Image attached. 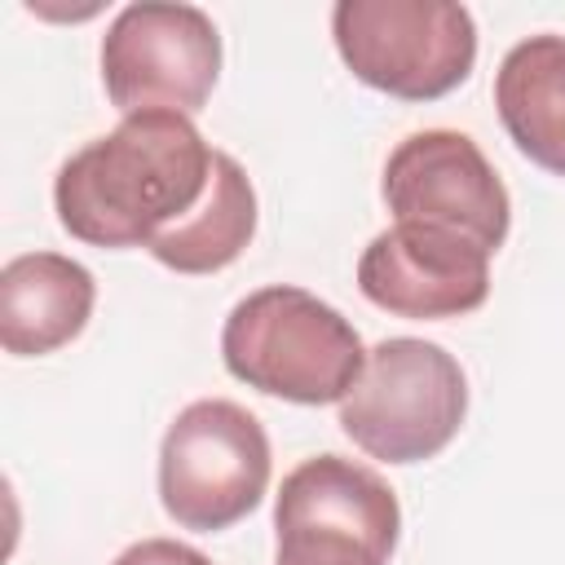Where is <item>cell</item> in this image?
<instances>
[{"mask_svg":"<svg viewBox=\"0 0 565 565\" xmlns=\"http://www.w3.org/2000/svg\"><path fill=\"white\" fill-rule=\"evenodd\" d=\"M221 75L216 22L194 4H128L102 35V84L115 110L194 115Z\"/></svg>","mask_w":565,"mask_h":565,"instance_id":"7","label":"cell"},{"mask_svg":"<svg viewBox=\"0 0 565 565\" xmlns=\"http://www.w3.org/2000/svg\"><path fill=\"white\" fill-rule=\"evenodd\" d=\"M252 234H256V190L243 163L216 150L203 203L163 234H154L146 252L177 274H216L243 256Z\"/></svg>","mask_w":565,"mask_h":565,"instance_id":"12","label":"cell"},{"mask_svg":"<svg viewBox=\"0 0 565 565\" xmlns=\"http://www.w3.org/2000/svg\"><path fill=\"white\" fill-rule=\"evenodd\" d=\"M274 565H388L402 508L388 481L344 455H313L282 477Z\"/></svg>","mask_w":565,"mask_h":565,"instance_id":"6","label":"cell"},{"mask_svg":"<svg viewBox=\"0 0 565 565\" xmlns=\"http://www.w3.org/2000/svg\"><path fill=\"white\" fill-rule=\"evenodd\" d=\"M494 106L516 150L565 177V35H530L494 75Z\"/></svg>","mask_w":565,"mask_h":565,"instance_id":"11","label":"cell"},{"mask_svg":"<svg viewBox=\"0 0 565 565\" xmlns=\"http://www.w3.org/2000/svg\"><path fill=\"white\" fill-rule=\"evenodd\" d=\"M212 146L190 115L141 110L75 150L53 181V207L71 238L93 247H150L190 216L212 181Z\"/></svg>","mask_w":565,"mask_h":565,"instance_id":"1","label":"cell"},{"mask_svg":"<svg viewBox=\"0 0 565 565\" xmlns=\"http://www.w3.org/2000/svg\"><path fill=\"white\" fill-rule=\"evenodd\" d=\"M97 300L93 274L57 252H26L0 269V344L13 358H40L71 344Z\"/></svg>","mask_w":565,"mask_h":565,"instance_id":"10","label":"cell"},{"mask_svg":"<svg viewBox=\"0 0 565 565\" xmlns=\"http://www.w3.org/2000/svg\"><path fill=\"white\" fill-rule=\"evenodd\" d=\"M269 486L260 419L225 397L190 402L159 446V499L181 530L216 534L243 521Z\"/></svg>","mask_w":565,"mask_h":565,"instance_id":"5","label":"cell"},{"mask_svg":"<svg viewBox=\"0 0 565 565\" xmlns=\"http://www.w3.org/2000/svg\"><path fill=\"white\" fill-rule=\"evenodd\" d=\"M358 287L397 318H459L490 296V252L441 225L393 221L366 243Z\"/></svg>","mask_w":565,"mask_h":565,"instance_id":"9","label":"cell"},{"mask_svg":"<svg viewBox=\"0 0 565 565\" xmlns=\"http://www.w3.org/2000/svg\"><path fill=\"white\" fill-rule=\"evenodd\" d=\"M468 415L463 366L433 340L393 335L366 353V366L340 402L344 437L380 463H419L450 446Z\"/></svg>","mask_w":565,"mask_h":565,"instance_id":"3","label":"cell"},{"mask_svg":"<svg viewBox=\"0 0 565 565\" xmlns=\"http://www.w3.org/2000/svg\"><path fill=\"white\" fill-rule=\"evenodd\" d=\"M221 358L256 393L327 406L344 402L366 366L353 322L305 287H260L243 296L221 327Z\"/></svg>","mask_w":565,"mask_h":565,"instance_id":"2","label":"cell"},{"mask_svg":"<svg viewBox=\"0 0 565 565\" xmlns=\"http://www.w3.org/2000/svg\"><path fill=\"white\" fill-rule=\"evenodd\" d=\"M331 35L366 88L402 102H437L472 75L477 26L450 0H340Z\"/></svg>","mask_w":565,"mask_h":565,"instance_id":"4","label":"cell"},{"mask_svg":"<svg viewBox=\"0 0 565 565\" xmlns=\"http://www.w3.org/2000/svg\"><path fill=\"white\" fill-rule=\"evenodd\" d=\"M110 565H212V561L177 539H141V543L124 547Z\"/></svg>","mask_w":565,"mask_h":565,"instance_id":"13","label":"cell"},{"mask_svg":"<svg viewBox=\"0 0 565 565\" xmlns=\"http://www.w3.org/2000/svg\"><path fill=\"white\" fill-rule=\"evenodd\" d=\"M384 203L393 221L455 230L490 256L503 247L512 225V203L499 172L481 146L455 128H424L397 141L384 163Z\"/></svg>","mask_w":565,"mask_h":565,"instance_id":"8","label":"cell"}]
</instances>
